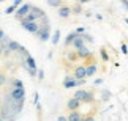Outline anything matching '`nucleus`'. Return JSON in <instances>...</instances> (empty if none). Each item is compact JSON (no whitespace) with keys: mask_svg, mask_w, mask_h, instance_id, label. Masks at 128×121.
I'll return each instance as SVG.
<instances>
[{"mask_svg":"<svg viewBox=\"0 0 128 121\" xmlns=\"http://www.w3.org/2000/svg\"><path fill=\"white\" fill-rule=\"evenodd\" d=\"M24 101H26V90L24 88H16V86H10L3 93L2 98V115L0 118L5 121H16L22 112Z\"/></svg>","mask_w":128,"mask_h":121,"instance_id":"nucleus-1","label":"nucleus"},{"mask_svg":"<svg viewBox=\"0 0 128 121\" xmlns=\"http://www.w3.org/2000/svg\"><path fill=\"white\" fill-rule=\"evenodd\" d=\"M36 36L40 38L41 42H46L49 38H52V36H51V25H49V19H48V16L44 17V19H41V28H40V32H38Z\"/></svg>","mask_w":128,"mask_h":121,"instance_id":"nucleus-2","label":"nucleus"},{"mask_svg":"<svg viewBox=\"0 0 128 121\" xmlns=\"http://www.w3.org/2000/svg\"><path fill=\"white\" fill-rule=\"evenodd\" d=\"M73 98L78 99L79 102H92V101H93V93L86 91V90H78Z\"/></svg>","mask_w":128,"mask_h":121,"instance_id":"nucleus-3","label":"nucleus"},{"mask_svg":"<svg viewBox=\"0 0 128 121\" xmlns=\"http://www.w3.org/2000/svg\"><path fill=\"white\" fill-rule=\"evenodd\" d=\"M32 6H33L32 3H24L21 8H18V11H16V14H14V16H16V19H18L19 22H21L24 17H27L28 14H30V11H32Z\"/></svg>","mask_w":128,"mask_h":121,"instance_id":"nucleus-4","label":"nucleus"},{"mask_svg":"<svg viewBox=\"0 0 128 121\" xmlns=\"http://www.w3.org/2000/svg\"><path fill=\"white\" fill-rule=\"evenodd\" d=\"M21 27L26 32L32 33V35H38V32L41 28V24H38V22H21Z\"/></svg>","mask_w":128,"mask_h":121,"instance_id":"nucleus-5","label":"nucleus"},{"mask_svg":"<svg viewBox=\"0 0 128 121\" xmlns=\"http://www.w3.org/2000/svg\"><path fill=\"white\" fill-rule=\"evenodd\" d=\"M74 79L76 80H86V77H87V68L86 66H78L76 69H74Z\"/></svg>","mask_w":128,"mask_h":121,"instance_id":"nucleus-6","label":"nucleus"},{"mask_svg":"<svg viewBox=\"0 0 128 121\" xmlns=\"http://www.w3.org/2000/svg\"><path fill=\"white\" fill-rule=\"evenodd\" d=\"M78 80L74 79V76H65L63 79V88H76Z\"/></svg>","mask_w":128,"mask_h":121,"instance_id":"nucleus-7","label":"nucleus"},{"mask_svg":"<svg viewBox=\"0 0 128 121\" xmlns=\"http://www.w3.org/2000/svg\"><path fill=\"white\" fill-rule=\"evenodd\" d=\"M81 104H82V102H79L78 99H74V98H73V99H70V101L66 102V107L70 109L71 112H78V109L81 107Z\"/></svg>","mask_w":128,"mask_h":121,"instance_id":"nucleus-8","label":"nucleus"},{"mask_svg":"<svg viewBox=\"0 0 128 121\" xmlns=\"http://www.w3.org/2000/svg\"><path fill=\"white\" fill-rule=\"evenodd\" d=\"M57 13H58V16H60V17L66 19V17H70V14H71L73 11H71V8H70V6H65V5H63L62 8H58V9H57Z\"/></svg>","mask_w":128,"mask_h":121,"instance_id":"nucleus-9","label":"nucleus"},{"mask_svg":"<svg viewBox=\"0 0 128 121\" xmlns=\"http://www.w3.org/2000/svg\"><path fill=\"white\" fill-rule=\"evenodd\" d=\"M76 54H78V57H79V58H84V60H88V58H92V55H93L92 52L87 49V47H82V49H81V50H78Z\"/></svg>","mask_w":128,"mask_h":121,"instance_id":"nucleus-10","label":"nucleus"},{"mask_svg":"<svg viewBox=\"0 0 128 121\" xmlns=\"http://www.w3.org/2000/svg\"><path fill=\"white\" fill-rule=\"evenodd\" d=\"M78 36H79V35H78V33L74 32V30H73V32H70V33H68V35H66V38H65V46H73V42H74L76 41V38Z\"/></svg>","mask_w":128,"mask_h":121,"instance_id":"nucleus-11","label":"nucleus"},{"mask_svg":"<svg viewBox=\"0 0 128 121\" xmlns=\"http://www.w3.org/2000/svg\"><path fill=\"white\" fill-rule=\"evenodd\" d=\"M73 47L76 49V52H78V50H81L82 47H86V41H84V38H82L81 35L76 38V41H74V42H73Z\"/></svg>","mask_w":128,"mask_h":121,"instance_id":"nucleus-12","label":"nucleus"},{"mask_svg":"<svg viewBox=\"0 0 128 121\" xmlns=\"http://www.w3.org/2000/svg\"><path fill=\"white\" fill-rule=\"evenodd\" d=\"M8 85L10 86H16V88H24V82L21 79H18V77H11V79L8 80Z\"/></svg>","mask_w":128,"mask_h":121,"instance_id":"nucleus-13","label":"nucleus"},{"mask_svg":"<svg viewBox=\"0 0 128 121\" xmlns=\"http://www.w3.org/2000/svg\"><path fill=\"white\" fill-rule=\"evenodd\" d=\"M60 36H62V33H60V30H54V33H52V38H51V42L54 46H57L58 44V41H60Z\"/></svg>","mask_w":128,"mask_h":121,"instance_id":"nucleus-14","label":"nucleus"},{"mask_svg":"<svg viewBox=\"0 0 128 121\" xmlns=\"http://www.w3.org/2000/svg\"><path fill=\"white\" fill-rule=\"evenodd\" d=\"M33 104H35V107L38 110V113H41V104H40V93L38 91H35V94H33Z\"/></svg>","mask_w":128,"mask_h":121,"instance_id":"nucleus-15","label":"nucleus"},{"mask_svg":"<svg viewBox=\"0 0 128 121\" xmlns=\"http://www.w3.org/2000/svg\"><path fill=\"white\" fill-rule=\"evenodd\" d=\"M84 118H82V115L79 112H71L70 115H68V121H82Z\"/></svg>","mask_w":128,"mask_h":121,"instance_id":"nucleus-16","label":"nucleus"},{"mask_svg":"<svg viewBox=\"0 0 128 121\" xmlns=\"http://www.w3.org/2000/svg\"><path fill=\"white\" fill-rule=\"evenodd\" d=\"M87 68V77H90V76H93L96 72V63L95 61H92L88 66H86Z\"/></svg>","mask_w":128,"mask_h":121,"instance_id":"nucleus-17","label":"nucleus"},{"mask_svg":"<svg viewBox=\"0 0 128 121\" xmlns=\"http://www.w3.org/2000/svg\"><path fill=\"white\" fill-rule=\"evenodd\" d=\"M46 3L49 5V6H54V8H57V9L63 6L62 0H46Z\"/></svg>","mask_w":128,"mask_h":121,"instance_id":"nucleus-18","label":"nucleus"},{"mask_svg":"<svg viewBox=\"0 0 128 121\" xmlns=\"http://www.w3.org/2000/svg\"><path fill=\"white\" fill-rule=\"evenodd\" d=\"M111 99V91L109 90H101V101H103V102H108V101H109Z\"/></svg>","mask_w":128,"mask_h":121,"instance_id":"nucleus-19","label":"nucleus"},{"mask_svg":"<svg viewBox=\"0 0 128 121\" xmlns=\"http://www.w3.org/2000/svg\"><path fill=\"white\" fill-rule=\"evenodd\" d=\"M8 47H10V50H11V52H18V50H19V47H21V44L11 40V41L8 42Z\"/></svg>","mask_w":128,"mask_h":121,"instance_id":"nucleus-20","label":"nucleus"},{"mask_svg":"<svg viewBox=\"0 0 128 121\" xmlns=\"http://www.w3.org/2000/svg\"><path fill=\"white\" fill-rule=\"evenodd\" d=\"M10 41H11V40H8V36H6V33H5V30H0V42H2V44H8Z\"/></svg>","mask_w":128,"mask_h":121,"instance_id":"nucleus-21","label":"nucleus"},{"mask_svg":"<svg viewBox=\"0 0 128 121\" xmlns=\"http://www.w3.org/2000/svg\"><path fill=\"white\" fill-rule=\"evenodd\" d=\"M71 11H73V14H81V13H82V6H81V3L73 5V6H71Z\"/></svg>","mask_w":128,"mask_h":121,"instance_id":"nucleus-22","label":"nucleus"},{"mask_svg":"<svg viewBox=\"0 0 128 121\" xmlns=\"http://www.w3.org/2000/svg\"><path fill=\"white\" fill-rule=\"evenodd\" d=\"M100 57H101L103 61H109V55H108V52H106L104 47H101V49H100Z\"/></svg>","mask_w":128,"mask_h":121,"instance_id":"nucleus-23","label":"nucleus"},{"mask_svg":"<svg viewBox=\"0 0 128 121\" xmlns=\"http://www.w3.org/2000/svg\"><path fill=\"white\" fill-rule=\"evenodd\" d=\"M16 11H18V8L16 6H14V5H8V6L6 8H5V14H11V13H14V14H16Z\"/></svg>","mask_w":128,"mask_h":121,"instance_id":"nucleus-24","label":"nucleus"},{"mask_svg":"<svg viewBox=\"0 0 128 121\" xmlns=\"http://www.w3.org/2000/svg\"><path fill=\"white\" fill-rule=\"evenodd\" d=\"M120 50H122V54H124V55L128 54V46L125 44V42H122V44H120Z\"/></svg>","mask_w":128,"mask_h":121,"instance_id":"nucleus-25","label":"nucleus"},{"mask_svg":"<svg viewBox=\"0 0 128 121\" xmlns=\"http://www.w3.org/2000/svg\"><path fill=\"white\" fill-rule=\"evenodd\" d=\"M81 36L84 38V41H86V42H93V36L87 35V33H86V35H81Z\"/></svg>","mask_w":128,"mask_h":121,"instance_id":"nucleus-26","label":"nucleus"},{"mask_svg":"<svg viewBox=\"0 0 128 121\" xmlns=\"http://www.w3.org/2000/svg\"><path fill=\"white\" fill-rule=\"evenodd\" d=\"M74 32L78 33V35H86V27H78Z\"/></svg>","mask_w":128,"mask_h":121,"instance_id":"nucleus-27","label":"nucleus"},{"mask_svg":"<svg viewBox=\"0 0 128 121\" xmlns=\"http://www.w3.org/2000/svg\"><path fill=\"white\" fill-rule=\"evenodd\" d=\"M0 83H2V86L6 83V76L5 74H0Z\"/></svg>","mask_w":128,"mask_h":121,"instance_id":"nucleus-28","label":"nucleus"},{"mask_svg":"<svg viewBox=\"0 0 128 121\" xmlns=\"http://www.w3.org/2000/svg\"><path fill=\"white\" fill-rule=\"evenodd\" d=\"M101 83H103V79H101V77H98V79L93 80V85H95V86L96 85H101Z\"/></svg>","mask_w":128,"mask_h":121,"instance_id":"nucleus-29","label":"nucleus"},{"mask_svg":"<svg viewBox=\"0 0 128 121\" xmlns=\"http://www.w3.org/2000/svg\"><path fill=\"white\" fill-rule=\"evenodd\" d=\"M38 79H40V80L44 79V71L43 69H38Z\"/></svg>","mask_w":128,"mask_h":121,"instance_id":"nucleus-30","label":"nucleus"},{"mask_svg":"<svg viewBox=\"0 0 128 121\" xmlns=\"http://www.w3.org/2000/svg\"><path fill=\"white\" fill-rule=\"evenodd\" d=\"M122 6H124L126 11H128V0H122Z\"/></svg>","mask_w":128,"mask_h":121,"instance_id":"nucleus-31","label":"nucleus"},{"mask_svg":"<svg viewBox=\"0 0 128 121\" xmlns=\"http://www.w3.org/2000/svg\"><path fill=\"white\" fill-rule=\"evenodd\" d=\"M57 121H68V118H66V117H58Z\"/></svg>","mask_w":128,"mask_h":121,"instance_id":"nucleus-32","label":"nucleus"},{"mask_svg":"<svg viewBox=\"0 0 128 121\" xmlns=\"http://www.w3.org/2000/svg\"><path fill=\"white\" fill-rule=\"evenodd\" d=\"M84 121H95V118H93V117H86Z\"/></svg>","mask_w":128,"mask_h":121,"instance_id":"nucleus-33","label":"nucleus"},{"mask_svg":"<svg viewBox=\"0 0 128 121\" xmlns=\"http://www.w3.org/2000/svg\"><path fill=\"white\" fill-rule=\"evenodd\" d=\"M86 83V80H78V86H81V85H84Z\"/></svg>","mask_w":128,"mask_h":121,"instance_id":"nucleus-34","label":"nucleus"},{"mask_svg":"<svg viewBox=\"0 0 128 121\" xmlns=\"http://www.w3.org/2000/svg\"><path fill=\"white\" fill-rule=\"evenodd\" d=\"M125 22H126V24H128V17H125Z\"/></svg>","mask_w":128,"mask_h":121,"instance_id":"nucleus-35","label":"nucleus"},{"mask_svg":"<svg viewBox=\"0 0 128 121\" xmlns=\"http://www.w3.org/2000/svg\"><path fill=\"white\" fill-rule=\"evenodd\" d=\"M0 121H5V120H0Z\"/></svg>","mask_w":128,"mask_h":121,"instance_id":"nucleus-36","label":"nucleus"},{"mask_svg":"<svg viewBox=\"0 0 128 121\" xmlns=\"http://www.w3.org/2000/svg\"><path fill=\"white\" fill-rule=\"evenodd\" d=\"M82 121H84V120H82Z\"/></svg>","mask_w":128,"mask_h":121,"instance_id":"nucleus-37","label":"nucleus"}]
</instances>
